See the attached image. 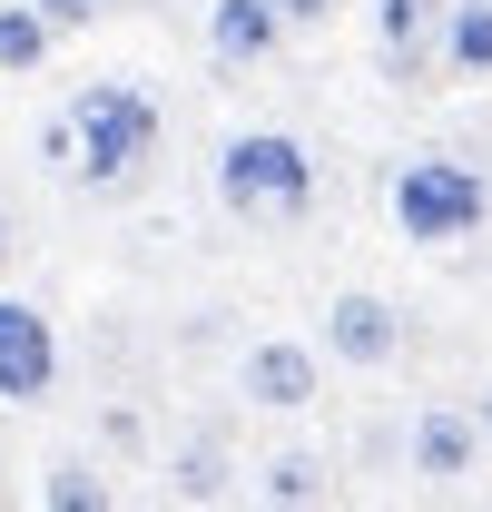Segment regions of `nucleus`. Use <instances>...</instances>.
I'll return each mask as SVG.
<instances>
[{"mask_svg":"<svg viewBox=\"0 0 492 512\" xmlns=\"http://www.w3.org/2000/svg\"><path fill=\"white\" fill-rule=\"evenodd\" d=\"M60 178L79 197H99V207H119L158 178V158H168V109H158V89L138 79V69H109V79H79L60 99Z\"/></svg>","mask_w":492,"mask_h":512,"instance_id":"1","label":"nucleus"},{"mask_svg":"<svg viewBox=\"0 0 492 512\" xmlns=\"http://www.w3.org/2000/svg\"><path fill=\"white\" fill-rule=\"evenodd\" d=\"M207 188H217V207H227L237 227L286 237V227L315 217L325 178H315V148L296 138V128H227L217 158H207Z\"/></svg>","mask_w":492,"mask_h":512,"instance_id":"2","label":"nucleus"},{"mask_svg":"<svg viewBox=\"0 0 492 512\" xmlns=\"http://www.w3.org/2000/svg\"><path fill=\"white\" fill-rule=\"evenodd\" d=\"M384 217H394V237L404 247H463V237H483L492 227V178L473 158H453V148H414V158H394V178H384Z\"/></svg>","mask_w":492,"mask_h":512,"instance_id":"3","label":"nucleus"},{"mask_svg":"<svg viewBox=\"0 0 492 512\" xmlns=\"http://www.w3.org/2000/svg\"><path fill=\"white\" fill-rule=\"evenodd\" d=\"M325 365H345V375H384L394 355H404V306L394 296H374V286H345V296H325V345H315Z\"/></svg>","mask_w":492,"mask_h":512,"instance_id":"4","label":"nucleus"},{"mask_svg":"<svg viewBox=\"0 0 492 512\" xmlns=\"http://www.w3.org/2000/svg\"><path fill=\"white\" fill-rule=\"evenodd\" d=\"M237 394L256 414H306L325 394V355L306 335H256V345H237Z\"/></svg>","mask_w":492,"mask_h":512,"instance_id":"5","label":"nucleus"},{"mask_svg":"<svg viewBox=\"0 0 492 512\" xmlns=\"http://www.w3.org/2000/svg\"><path fill=\"white\" fill-rule=\"evenodd\" d=\"M60 384V325L30 296H0V404H50Z\"/></svg>","mask_w":492,"mask_h":512,"instance_id":"6","label":"nucleus"},{"mask_svg":"<svg viewBox=\"0 0 492 512\" xmlns=\"http://www.w3.org/2000/svg\"><path fill=\"white\" fill-rule=\"evenodd\" d=\"M483 434H473V414L463 404H414V424H404V473L433 483V493H453V483H473L483 473Z\"/></svg>","mask_w":492,"mask_h":512,"instance_id":"7","label":"nucleus"},{"mask_svg":"<svg viewBox=\"0 0 492 512\" xmlns=\"http://www.w3.org/2000/svg\"><path fill=\"white\" fill-rule=\"evenodd\" d=\"M286 50H296V40H286L276 0H207V60H217V69L256 79V69H276Z\"/></svg>","mask_w":492,"mask_h":512,"instance_id":"8","label":"nucleus"},{"mask_svg":"<svg viewBox=\"0 0 492 512\" xmlns=\"http://www.w3.org/2000/svg\"><path fill=\"white\" fill-rule=\"evenodd\" d=\"M227 493H237V453H227V434H217V424L178 434V444H168V463H158V503L207 512V503H227Z\"/></svg>","mask_w":492,"mask_h":512,"instance_id":"9","label":"nucleus"},{"mask_svg":"<svg viewBox=\"0 0 492 512\" xmlns=\"http://www.w3.org/2000/svg\"><path fill=\"white\" fill-rule=\"evenodd\" d=\"M365 30H374L384 79H424L433 69V30H443V0H365Z\"/></svg>","mask_w":492,"mask_h":512,"instance_id":"10","label":"nucleus"},{"mask_svg":"<svg viewBox=\"0 0 492 512\" xmlns=\"http://www.w3.org/2000/svg\"><path fill=\"white\" fill-rule=\"evenodd\" d=\"M40 512H119V473L99 444H50L40 453Z\"/></svg>","mask_w":492,"mask_h":512,"instance_id":"11","label":"nucleus"},{"mask_svg":"<svg viewBox=\"0 0 492 512\" xmlns=\"http://www.w3.org/2000/svg\"><path fill=\"white\" fill-rule=\"evenodd\" d=\"M256 503L266 512H325L335 503V463L315 444H276L266 463H256Z\"/></svg>","mask_w":492,"mask_h":512,"instance_id":"12","label":"nucleus"},{"mask_svg":"<svg viewBox=\"0 0 492 512\" xmlns=\"http://www.w3.org/2000/svg\"><path fill=\"white\" fill-rule=\"evenodd\" d=\"M433 69H443V79H492V0H443Z\"/></svg>","mask_w":492,"mask_h":512,"instance_id":"13","label":"nucleus"},{"mask_svg":"<svg viewBox=\"0 0 492 512\" xmlns=\"http://www.w3.org/2000/svg\"><path fill=\"white\" fill-rule=\"evenodd\" d=\"M50 60H60V30L30 0H0V79H40Z\"/></svg>","mask_w":492,"mask_h":512,"instance_id":"14","label":"nucleus"},{"mask_svg":"<svg viewBox=\"0 0 492 512\" xmlns=\"http://www.w3.org/2000/svg\"><path fill=\"white\" fill-rule=\"evenodd\" d=\"M355 0H276V20H286V40H325L335 20H345Z\"/></svg>","mask_w":492,"mask_h":512,"instance_id":"15","label":"nucleus"},{"mask_svg":"<svg viewBox=\"0 0 492 512\" xmlns=\"http://www.w3.org/2000/svg\"><path fill=\"white\" fill-rule=\"evenodd\" d=\"M30 10H40L60 40H79V30H99V20H109V0H30Z\"/></svg>","mask_w":492,"mask_h":512,"instance_id":"16","label":"nucleus"},{"mask_svg":"<svg viewBox=\"0 0 492 512\" xmlns=\"http://www.w3.org/2000/svg\"><path fill=\"white\" fill-rule=\"evenodd\" d=\"M463 414H473V434H483V444H492V375H483V394H473Z\"/></svg>","mask_w":492,"mask_h":512,"instance_id":"17","label":"nucleus"},{"mask_svg":"<svg viewBox=\"0 0 492 512\" xmlns=\"http://www.w3.org/2000/svg\"><path fill=\"white\" fill-rule=\"evenodd\" d=\"M0 256H10V217H0Z\"/></svg>","mask_w":492,"mask_h":512,"instance_id":"18","label":"nucleus"},{"mask_svg":"<svg viewBox=\"0 0 492 512\" xmlns=\"http://www.w3.org/2000/svg\"><path fill=\"white\" fill-rule=\"evenodd\" d=\"M138 512H178V503H138Z\"/></svg>","mask_w":492,"mask_h":512,"instance_id":"19","label":"nucleus"}]
</instances>
